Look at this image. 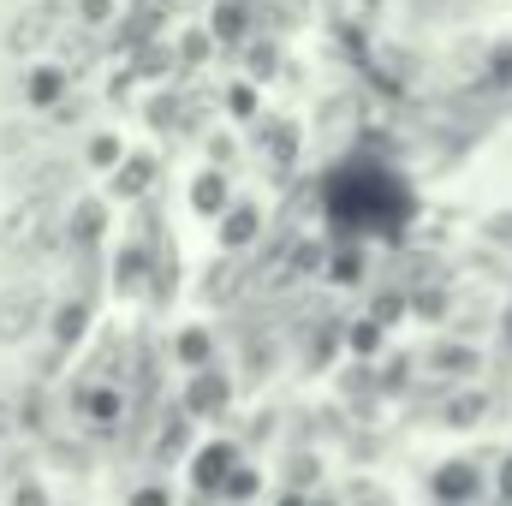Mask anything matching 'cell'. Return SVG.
Wrapping results in <instances>:
<instances>
[{"mask_svg":"<svg viewBox=\"0 0 512 506\" xmlns=\"http://www.w3.org/2000/svg\"><path fill=\"white\" fill-rule=\"evenodd\" d=\"M54 30H60L54 6H48V0H30V6H18V12H12V24H6V48L24 60V54L48 48V42H54Z\"/></svg>","mask_w":512,"mask_h":506,"instance_id":"cell-1","label":"cell"},{"mask_svg":"<svg viewBox=\"0 0 512 506\" xmlns=\"http://www.w3.org/2000/svg\"><path fill=\"white\" fill-rule=\"evenodd\" d=\"M48 221H54L48 197H24V203L12 209V221H6V245H12V251H36V245H48Z\"/></svg>","mask_w":512,"mask_h":506,"instance_id":"cell-2","label":"cell"},{"mask_svg":"<svg viewBox=\"0 0 512 506\" xmlns=\"http://www.w3.org/2000/svg\"><path fill=\"white\" fill-rule=\"evenodd\" d=\"M36 316H42V298L24 286V292H6L0 298V340H24L30 328H36Z\"/></svg>","mask_w":512,"mask_h":506,"instance_id":"cell-3","label":"cell"},{"mask_svg":"<svg viewBox=\"0 0 512 506\" xmlns=\"http://www.w3.org/2000/svg\"><path fill=\"white\" fill-rule=\"evenodd\" d=\"M30 143H36V131L30 126H6L0 131V155H30Z\"/></svg>","mask_w":512,"mask_h":506,"instance_id":"cell-4","label":"cell"},{"mask_svg":"<svg viewBox=\"0 0 512 506\" xmlns=\"http://www.w3.org/2000/svg\"><path fill=\"white\" fill-rule=\"evenodd\" d=\"M60 84H66V72H36V78H30V102H54Z\"/></svg>","mask_w":512,"mask_h":506,"instance_id":"cell-5","label":"cell"},{"mask_svg":"<svg viewBox=\"0 0 512 506\" xmlns=\"http://www.w3.org/2000/svg\"><path fill=\"white\" fill-rule=\"evenodd\" d=\"M78 12H84V24H108L114 0H78Z\"/></svg>","mask_w":512,"mask_h":506,"instance_id":"cell-6","label":"cell"},{"mask_svg":"<svg viewBox=\"0 0 512 506\" xmlns=\"http://www.w3.org/2000/svg\"><path fill=\"white\" fill-rule=\"evenodd\" d=\"M0 441H6V411H0Z\"/></svg>","mask_w":512,"mask_h":506,"instance_id":"cell-7","label":"cell"}]
</instances>
